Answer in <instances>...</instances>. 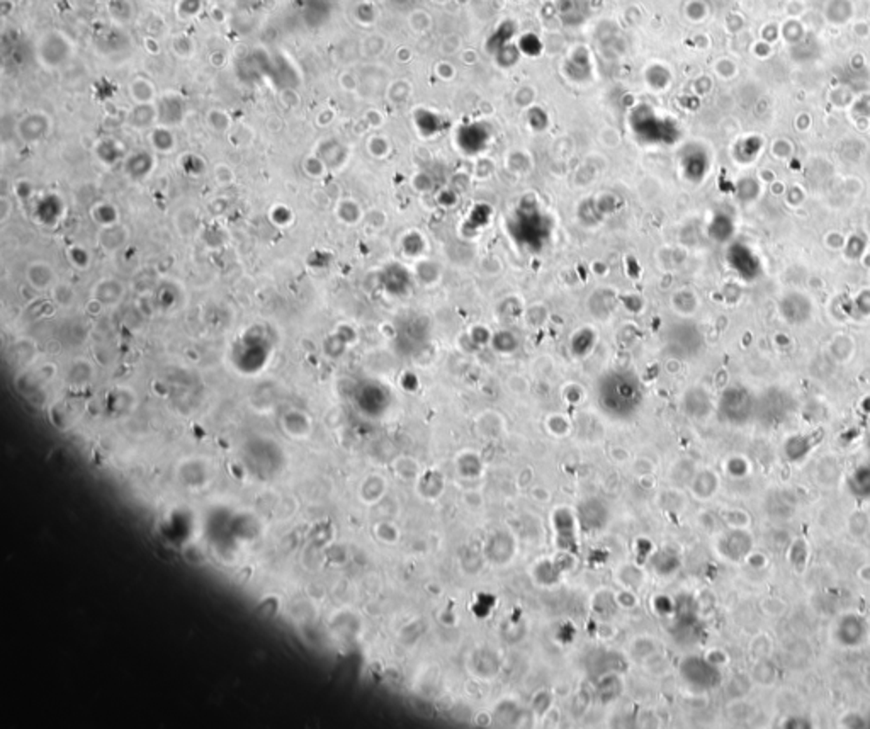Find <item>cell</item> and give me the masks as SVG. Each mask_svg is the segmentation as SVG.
I'll return each mask as SVG.
<instances>
[{
	"instance_id": "6da1fadb",
	"label": "cell",
	"mask_w": 870,
	"mask_h": 729,
	"mask_svg": "<svg viewBox=\"0 0 870 729\" xmlns=\"http://www.w3.org/2000/svg\"><path fill=\"white\" fill-rule=\"evenodd\" d=\"M36 58L45 69H58L65 65L73 55V43L63 31L51 29L39 36L36 41Z\"/></svg>"
},
{
	"instance_id": "7a4b0ae2",
	"label": "cell",
	"mask_w": 870,
	"mask_h": 729,
	"mask_svg": "<svg viewBox=\"0 0 870 729\" xmlns=\"http://www.w3.org/2000/svg\"><path fill=\"white\" fill-rule=\"evenodd\" d=\"M107 10H109L111 17H113L114 21L125 24V22H129L131 19H133L134 6L131 3V0H109V3H107Z\"/></svg>"
},
{
	"instance_id": "3957f363",
	"label": "cell",
	"mask_w": 870,
	"mask_h": 729,
	"mask_svg": "<svg viewBox=\"0 0 870 729\" xmlns=\"http://www.w3.org/2000/svg\"><path fill=\"white\" fill-rule=\"evenodd\" d=\"M206 7V0H178L176 6V14L181 21H190L197 17Z\"/></svg>"
},
{
	"instance_id": "277c9868",
	"label": "cell",
	"mask_w": 870,
	"mask_h": 729,
	"mask_svg": "<svg viewBox=\"0 0 870 729\" xmlns=\"http://www.w3.org/2000/svg\"><path fill=\"white\" fill-rule=\"evenodd\" d=\"M131 94H133V97L136 99L138 102H141V104H148L155 96L152 82L145 80V78H138V80H134L133 84H131Z\"/></svg>"
},
{
	"instance_id": "5b68a950",
	"label": "cell",
	"mask_w": 870,
	"mask_h": 729,
	"mask_svg": "<svg viewBox=\"0 0 870 729\" xmlns=\"http://www.w3.org/2000/svg\"><path fill=\"white\" fill-rule=\"evenodd\" d=\"M172 50L178 58H189L194 53V41L185 34H178L172 39Z\"/></svg>"
}]
</instances>
